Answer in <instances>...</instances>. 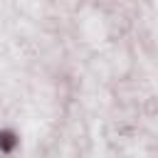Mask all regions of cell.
Instances as JSON below:
<instances>
[{"label":"cell","mask_w":158,"mask_h":158,"mask_svg":"<svg viewBox=\"0 0 158 158\" xmlns=\"http://www.w3.org/2000/svg\"><path fill=\"white\" fill-rule=\"evenodd\" d=\"M17 143H20V138H17L15 131H10V128H2L0 131V151L2 153H12L17 148Z\"/></svg>","instance_id":"1"}]
</instances>
